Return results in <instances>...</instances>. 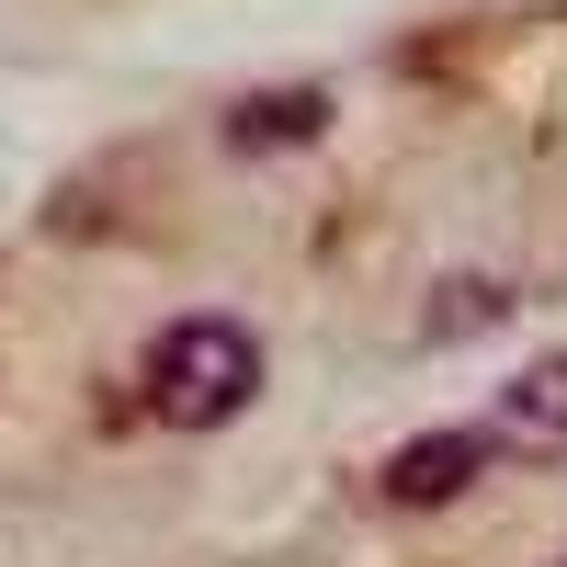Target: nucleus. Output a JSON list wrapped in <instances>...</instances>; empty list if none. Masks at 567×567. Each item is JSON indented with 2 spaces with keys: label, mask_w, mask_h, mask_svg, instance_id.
Here are the masks:
<instances>
[{
  "label": "nucleus",
  "mask_w": 567,
  "mask_h": 567,
  "mask_svg": "<svg viewBox=\"0 0 567 567\" xmlns=\"http://www.w3.org/2000/svg\"><path fill=\"white\" fill-rule=\"evenodd\" d=\"M148 420H171V432H227L250 398H261V341L239 318H171L148 341Z\"/></svg>",
  "instance_id": "obj_1"
},
{
  "label": "nucleus",
  "mask_w": 567,
  "mask_h": 567,
  "mask_svg": "<svg viewBox=\"0 0 567 567\" xmlns=\"http://www.w3.org/2000/svg\"><path fill=\"white\" fill-rule=\"evenodd\" d=\"M329 125V103L318 91H261V103H239L227 114V148L239 159H261V148H296V136H318Z\"/></svg>",
  "instance_id": "obj_4"
},
{
  "label": "nucleus",
  "mask_w": 567,
  "mask_h": 567,
  "mask_svg": "<svg viewBox=\"0 0 567 567\" xmlns=\"http://www.w3.org/2000/svg\"><path fill=\"white\" fill-rule=\"evenodd\" d=\"M488 465H499V454H488V420H443V432H420V443L386 454V499H398V511H443V499L477 488Z\"/></svg>",
  "instance_id": "obj_2"
},
{
  "label": "nucleus",
  "mask_w": 567,
  "mask_h": 567,
  "mask_svg": "<svg viewBox=\"0 0 567 567\" xmlns=\"http://www.w3.org/2000/svg\"><path fill=\"white\" fill-rule=\"evenodd\" d=\"M511 318V284H488V272H454L443 296H432V318H420V341H465V329H499Z\"/></svg>",
  "instance_id": "obj_5"
},
{
  "label": "nucleus",
  "mask_w": 567,
  "mask_h": 567,
  "mask_svg": "<svg viewBox=\"0 0 567 567\" xmlns=\"http://www.w3.org/2000/svg\"><path fill=\"white\" fill-rule=\"evenodd\" d=\"M488 454H523V465H556L567 454V352H545V363L511 374V398L488 409Z\"/></svg>",
  "instance_id": "obj_3"
}]
</instances>
